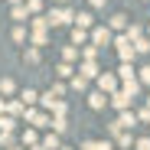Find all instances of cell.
<instances>
[{
    "label": "cell",
    "mask_w": 150,
    "mask_h": 150,
    "mask_svg": "<svg viewBox=\"0 0 150 150\" xmlns=\"http://www.w3.org/2000/svg\"><path fill=\"white\" fill-rule=\"evenodd\" d=\"M46 20H49V26H62V23L75 20V13H72V10H52V13H49Z\"/></svg>",
    "instance_id": "cell-1"
},
{
    "label": "cell",
    "mask_w": 150,
    "mask_h": 150,
    "mask_svg": "<svg viewBox=\"0 0 150 150\" xmlns=\"http://www.w3.org/2000/svg\"><path fill=\"white\" fill-rule=\"evenodd\" d=\"M111 42V30H101V26H95L91 30V46L98 49V46H108Z\"/></svg>",
    "instance_id": "cell-2"
},
{
    "label": "cell",
    "mask_w": 150,
    "mask_h": 150,
    "mask_svg": "<svg viewBox=\"0 0 150 150\" xmlns=\"http://www.w3.org/2000/svg\"><path fill=\"white\" fill-rule=\"evenodd\" d=\"M98 88H101V91H111V95H117V79H114V75H101V79H98Z\"/></svg>",
    "instance_id": "cell-3"
},
{
    "label": "cell",
    "mask_w": 150,
    "mask_h": 150,
    "mask_svg": "<svg viewBox=\"0 0 150 150\" xmlns=\"http://www.w3.org/2000/svg\"><path fill=\"white\" fill-rule=\"evenodd\" d=\"M82 150H114V144L111 140H88V144H82Z\"/></svg>",
    "instance_id": "cell-4"
},
{
    "label": "cell",
    "mask_w": 150,
    "mask_h": 150,
    "mask_svg": "<svg viewBox=\"0 0 150 150\" xmlns=\"http://www.w3.org/2000/svg\"><path fill=\"white\" fill-rule=\"evenodd\" d=\"M111 105H114V108H121V111H127V105H131V95H124V91L111 95Z\"/></svg>",
    "instance_id": "cell-5"
},
{
    "label": "cell",
    "mask_w": 150,
    "mask_h": 150,
    "mask_svg": "<svg viewBox=\"0 0 150 150\" xmlns=\"http://www.w3.org/2000/svg\"><path fill=\"white\" fill-rule=\"evenodd\" d=\"M105 101H108L105 91H91V95H88V105H91L95 111H98V108H105Z\"/></svg>",
    "instance_id": "cell-6"
},
{
    "label": "cell",
    "mask_w": 150,
    "mask_h": 150,
    "mask_svg": "<svg viewBox=\"0 0 150 150\" xmlns=\"http://www.w3.org/2000/svg\"><path fill=\"white\" fill-rule=\"evenodd\" d=\"M117 124H121V127H134V124H137V114H134V111H121Z\"/></svg>",
    "instance_id": "cell-7"
},
{
    "label": "cell",
    "mask_w": 150,
    "mask_h": 150,
    "mask_svg": "<svg viewBox=\"0 0 150 150\" xmlns=\"http://www.w3.org/2000/svg\"><path fill=\"white\" fill-rule=\"evenodd\" d=\"M75 20H79V30H88L91 23H95V16H91L88 10H82V13H75Z\"/></svg>",
    "instance_id": "cell-8"
},
{
    "label": "cell",
    "mask_w": 150,
    "mask_h": 150,
    "mask_svg": "<svg viewBox=\"0 0 150 150\" xmlns=\"http://www.w3.org/2000/svg\"><path fill=\"white\" fill-rule=\"evenodd\" d=\"M117 79H121L124 85H127V82H134V69H131V65H124V62H121V69H117Z\"/></svg>",
    "instance_id": "cell-9"
},
{
    "label": "cell",
    "mask_w": 150,
    "mask_h": 150,
    "mask_svg": "<svg viewBox=\"0 0 150 150\" xmlns=\"http://www.w3.org/2000/svg\"><path fill=\"white\" fill-rule=\"evenodd\" d=\"M111 30H127V16H124V13H114V16H111Z\"/></svg>",
    "instance_id": "cell-10"
},
{
    "label": "cell",
    "mask_w": 150,
    "mask_h": 150,
    "mask_svg": "<svg viewBox=\"0 0 150 150\" xmlns=\"http://www.w3.org/2000/svg\"><path fill=\"white\" fill-rule=\"evenodd\" d=\"M82 75H85V79H101V75H98V65H95V62H85V65H82Z\"/></svg>",
    "instance_id": "cell-11"
},
{
    "label": "cell",
    "mask_w": 150,
    "mask_h": 150,
    "mask_svg": "<svg viewBox=\"0 0 150 150\" xmlns=\"http://www.w3.org/2000/svg\"><path fill=\"white\" fill-rule=\"evenodd\" d=\"M36 98H39V95H36L33 88H26V91H23V98H20V101H23V108H26V105H36Z\"/></svg>",
    "instance_id": "cell-12"
},
{
    "label": "cell",
    "mask_w": 150,
    "mask_h": 150,
    "mask_svg": "<svg viewBox=\"0 0 150 150\" xmlns=\"http://www.w3.org/2000/svg\"><path fill=\"white\" fill-rule=\"evenodd\" d=\"M42 147H46V150H62V147H59V137H56V134H49Z\"/></svg>",
    "instance_id": "cell-13"
},
{
    "label": "cell",
    "mask_w": 150,
    "mask_h": 150,
    "mask_svg": "<svg viewBox=\"0 0 150 150\" xmlns=\"http://www.w3.org/2000/svg\"><path fill=\"white\" fill-rule=\"evenodd\" d=\"M85 39H88V36H85V30H79V26L72 30V42H75V46H79V42H85Z\"/></svg>",
    "instance_id": "cell-14"
},
{
    "label": "cell",
    "mask_w": 150,
    "mask_h": 150,
    "mask_svg": "<svg viewBox=\"0 0 150 150\" xmlns=\"http://www.w3.org/2000/svg\"><path fill=\"white\" fill-rule=\"evenodd\" d=\"M72 88H75V91H85V88H88V79H85V75H79V79L72 82Z\"/></svg>",
    "instance_id": "cell-15"
},
{
    "label": "cell",
    "mask_w": 150,
    "mask_h": 150,
    "mask_svg": "<svg viewBox=\"0 0 150 150\" xmlns=\"http://www.w3.org/2000/svg\"><path fill=\"white\" fill-rule=\"evenodd\" d=\"M23 16H30L26 4H20V7H13V20H23Z\"/></svg>",
    "instance_id": "cell-16"
},
{
    "label": "cell",
    "mask_w": 150,
    "mask_h": 150,
    "mask_svg": "<svg viewBox=\"0 0 150 150\" xmlns=\"http://www.w3.org/2000/svg\"><path fill=\"white\" fill-rule=\"evenodd\" d=\"M39 7H42V0H26V10L30 13H39Z\"/></svg>",
    "instance_id": "cell-17"
},
{
    "label": "cell",
    "mask_w": 150,
    "mask_h": 150,
    "mask_svg": "<svg viewBox=\"0 0 150 150\" xmlns=\"http://www.w3.org/2000/svg\"><path fill=\"white\" fill-rule=\"evenodd\" d=\"M134 49H137V52H150V42H147V39H137Z\"/></svg>",
    "instance_id": "cell-18"
},
{
    "label": "cell",
    "mask_w": 150,
    "mask_h": 150,
    "mask_svg": "<svg viewBox=\"0 0 150 150\" xmlns=\"http://www.w3.org/2000/svg\"><path fill=\"white\" fill-rule=\"evenodd\" d=\"M26 62H33V65L39 62V49H26Z\"/></svg>",
    "instance_id": "cell-19"
},
{
    "label": "cell",
    "mask_w": 150,
    "mask_h": 150,
    "mask_svg": "<svg viewBox=\"0 0 150 150\" xmlns=\"http://www.w3.org/2000/svg\"><path fill=\"white\" fill-rule=\"evenodd\" d=\"M0 91L10 95V91H13V82H10V79H0Z\"/></svg>",
    "instance_id": "cell-20"
},
{
    "label": "cell",
    "mask_w": 150,
    "mask_h": 150,
    "mask_svg": "<svg viewBox=\"0 0 150 150\" xmlns=\"http://www.w3.org/2000/svg\"><path fill=\"white\" fill-rule=\"evenodd\" d=\"M52 127H56V134H62V131H65V117H56V121H52Z\"/></svg>",
    "instance_id": "cell-21"
},
{
    "label": "cell",
    "mask_w": 150,
    "mask_h": 150,
    "mask_svg": "<svg viewBox=\"0 0 150 150\" xmlns=\"http://www.w3.org/2000/svg\"><path fill=\"white\" fill-rule=\"evenodd\" d=\"M13 39H16V42H23V39H26V30L16 26V30H13Z\"/></svg>",
    "instance_id": "cell-22"
},
{
    "label": "cell",
    "mask_w": 150,
    "mask_h": 150,
    "mask_svg": "<svg viewBox=\"0 0 150 150\" xmlns=\"http://www.w3.org/2000/svg\"><path fill=\"white\" fill-rule=\"evenodd\" d=\"M56 72H59V79H69V75H72V65H59Z\"/></svg>",
    "instance_id": "cell-23"
},
{
    "label": "cell",
    "mask_w": 150,
    "mask_h": 150,
    "mask_svg": "<svg viewBox=\"0 0 150 150\" xmlns=\"http://www.w3.org/2000/svg\"><path fill=\"white\" fill-rule=\"evenodd\" d=\"M33 42H36V46H46V33H42V30H36V36H33Z\"/></svg>",
    "instance_id": "cell-24"
},
{
    "label": "cell",
    "mask_w": 150,
    "mask_h": 150,
    "mask_svg": "<svg viewBox=\"0 0 150 150\" xmlns=\"http://www.w3.org/2000/svg\"><path fill=\"white\" fill-rule=\"evenodd\" d=\"M117 147H131V134H121L117 137Z\"/></svg>",
    "instance_id": "cell-25"
},
{
    "label": "cell",
    "mask_w": 150,
    "mask_h": 150,
    "mask_svg": "<svg viewBox=\"0 0 150 150\" xmlns=\"http://www.w3.org/2000/svg\"><path fill=\"white\" fill-rule=\"evenodd\" d=\"M23 144H33V147H36V134H33V131H26V134H23Z\"/></svg>",
    "instance_id": "cell-26"
},
{
    "label": "cell",
    "mask_w": 150,
    "mask_h": 150,
    "mask_svg": "<svg viewBox=\"0 0 150 150\" xmlns=\"http://www.w3.org/2000/svg\"><path fill=\"white\" fill-rule=\"evenodd\" d=\"M0 144H4V147H13V134H0Z\"/></svg>",
    "instance_id": "cell-27"
},
{
    "label": "cell",
    "mask_w": 150,
    "mask_h": 150,
    "mask_svg": "<svg viewBox=\"0 0 150 150\" xmlns=\"http://www.w3.org/2000/svg\"><path fill=\"white\" fill-rule=\"evenodd\" d=\"M140 82H144V85H150V65H147V69H140Z\"/></svg>",
    "instance_id": "cell-28"
},
{
    "label": "cell",
    "mask_w": 150,
    "mask_h": 150,
    "mask_svg": "<svg viewBox=\"0 0 150 150\" xmlns=\"http://www.w3.org/2000/svg\"><path fill=\"white\" fill-rule=\"evenodd\" d=\"M137 150H150V140H137Z\"/></svg>",
    "instance_id": "cell-29"
},
{
    "label": "cell",
    "mask_w": 150,
    "mask_h": 150,
    "mask_svg": "<svg viewBox=\"0 0 150 150\" xmlns=\"http://www.w3.org/2000/svg\"><path fill=\"white\" fill-rule=\"evenodd\" d=\"M91 7H105V0H91Z\"/></svg>",
    "instance_id": "cell-30"
},
{
    "label": "cell",
    "mask_w": 150,
    "mask_h": 150,
    "mask_svg": "<svg viewBox=\"0 0 150 150\" xmlns=\"http://www.w3.org/2000/svg\"><path fill=\"white\" fill-rule=\"evenodd\" d=\"M33 150H46V147H42V144H36V147H33Z\"/></svg>",
    "instance_id": "cell-31"
},
{
    "label": "cell",
    "mask_w": 150,
    "mask_h": 150,
    "mask_svg": "<svg viewBox=\"0 0 150 150\" xmlns=\"http://www.w3.org/2000/svg\"><path fill=\"white\" fill-rule=\"evenodd\" d=\"M10 4H13V7H20V0H10Z\"/></svg>",
    "instance_id": "cell-32"
},
{
    "label": "cell",
    "mask_w": 150,
    "mask_h": 150,
    "mask_svg": "<svg viewBox=\"0 0 150 150\" xmlns=\"http://www.w3.org/2000/svg\"><path fill=\"white\" fill-rule=\"evenodd\" d=\"M59 4H65V0H59Z\"/></svg>",
    "instance_id": "cell-33"
},
{
    "label": "cell",
    "mask_w": 150,
    "mask_h": 150,
    "mask_svg": "<svg viewBox=\"0 0 150 150\" xmlns=\"http://www.w3.org/2000/svg\"><path fill=\"white\" fill-rule=\"evenodd\" d=\"M62 150H69V147H62Z\"/></svg>",
    "instance_id": "cell-34"
}]
</instances>
